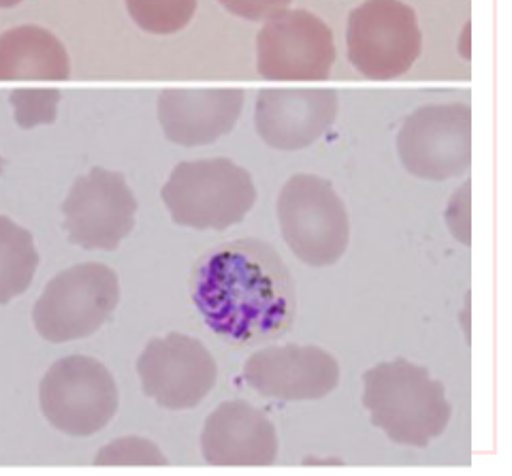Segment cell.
I'll return each instance as SVG.
<instances>
[{"instance_id":"1","label":"cell","mask_w":512,"mask_h":476,"mask_svg":"<svg viewBox=\"0 0 512 476\" xmlns=\"http://www.w3.org/2000/svg\"><path fill=\"white\" fill-rule=\"evenodd\" d=\"M190 291L205 325L233 344L276 340L295 321L291 272L278 250L256 237L207 250L192 269Z\"/></svg>"},{"instance_id":"2","label":"cell","mask_w":512,"mask_h":476,"mask_svg":"<svg viewBox=\"0 0 512 476\" xmlns=\"http://www.w3.org/2000/svg\"><path fill=\"white\" fill-rule=\"evenodd\" d=\"M363 406L395 444L425 449L442 436L453 415L446 389L408 359L378 363L363 374Z\"/></svg>"},{"instance_id":"3","label":"cell","mask_w":512,"mask_h":476,"mask_svg":"<svg viewBox=\"0 0 512 476\" xmlns=\"http://www.w3.org/2000/svg\"><path fill=\"white\" fill-rule=\"evenodd\" d=\"M175 225L195 231H227L256 203L252 176L229 158L180 163L160 190Z\"/></svg>"},{"instance_id":"4","label":"cell","mask_w":512,"mask_h":476,"mask_svg":"<svg viewBox=\"0 0 512 476\" xmlns=\"http://www.w3.org/2000/svg\"><path fill=\"white\" fill-rule=\"evenodd\" d=\"M278 220L284 242L312 267L338 263L348 248L350 220L331 182L299 173L282 188Z\"/></svg>"},{"instance_id":"5","label":"cell","mask_w":512,"mask_h":476,"mask_svg":"<svg viewBox=\"0 0 512 476\" xmlns=\"http://www.w3.org/2000/svg\"><path fill=\"white\" fill-rule=\"evenodd\" d=\"M120 301L118 276L103 263H82L60 272L32 310L39 336L52 344L92 336Z\"/></svg>"},{"instance_id":"6","label":"cell","mask_w":512,"mask_h":476,"mask_svg":"<svg viewBox=\"0 0 512 476\" xmlns=\"http://www.w3.org/2000/svg\"><path fill=\"white\" fill-rule=\"evenodd\" d=\"M348 60L376 82L402 77L423 52V33L402 0H365L348 15Z\"/></svg>"},{"instance_id":"7","label":"cell","mask_w":512,"mask_h":476,"mask_svg":"<svg viewBox=\"0 0 512 476\" xmlns=\"http://www.w3.org/2000/svg\"><path fill=\"white\" fill-rule=\"evenodd\" d=\"M41 410L58 432L86 438L114 419L118 387L111 372L86 355H71L47 370L39 389Z\"/></svg>"},{"instance_id":"8","label":"cell","mask_w":512,"mask_h":476,"mask_svg":"<svg viewBox=\"0 0 512 476\" xmlns=\"http://www.w3.org/2000/svg\"><path fill=\"white\" fill-rule=\"evenodd\" d=\"M397 152L412 176L444 182L461 176L472 163V109L466 103L427 105L406 118Z\"/></svg>"},{"instance_id":"9","label":"cell","mask_w":512,"mask_h":476,"mask_svg":"<svg viewBox=\"0 0 512 476\" xmlns=\"http://www.w3.org/2000/svg\"><path fill=\"white\" fill-rule=\"evenodd\" d=\"M259 73L267 82H325L335 62L331 28L314 13L280 11L256 41Z\"/></svg>"},{"instance_id":"10","label":"cell","mask_w":512,"mask_h":476,"mask_svg":"<svg viewBox=\"0 0 512 476\" xmlns=\"http://www.w3.org/2000/svg\"><path fill=\"white\" fill-rule=\"evenodd\" d=\"M137 199L122 173L94 167L62 203L64 231L86 250H116L135 227Z\"/></svg>"},{"instance_id":"11","label":"cell","mask_w":512,"mask_h":476,"mask_svg":"<svg viewBox=\"0 0 512 476\" xmlns=\"http://www.w3.org/2000/svg\"><path fill=\"white\" fill-rule=\"evenodd\" d=\"M143 393L167 410H190L212 393L218 366L212 353L186 333L154 338L137 359Z\"/></svg>"},{"instance_id":"12","label":"cell","mask_w":512,"mask_h":476,"mask_svg":"<svg viewBox=\"0 0 512 476\" xmlns=\"http://www.w3.org/2000/svg\"><path fill=\"white\" fill-rule=\"evenodd\" d=\"M244 380L263 398L310 402L335 391L340 385V366L318 346H269L246 361Z\"/></svg>"},{"instance_id":"13","label":"cell","mask_w":512,"mask_h":476,"mask_svg":"<svg viewBox=\"0 0 512 476\" xmlns=\"http://www.w3.org/2000/svg\"><path fill=\"white\" fill-rule=\"evenodd\" d=\"M338 92L316 88L263 90L256 99V131L267 146L295 152L312 146L338 118Z\"/></svg>"},{"instance_id":"14","label":"cell","mask_w":512,"mask_h":476,"mask_svg":"<svg viewBox=\"0 0 512 476\" xmlns=\"http://www.w3.org/2000/svg\"><path fill=\"white\" fill-rule=\"evenodd\" d=\"M201 455L210 466H271L278 457L276 427L244 400L224 402L205 419Z\"/></svg>"},{"instance_id":"15","label":"cell","mask_w":512,"mask_h":476,"mask_svg":"<svg viewBox=\"0 0 512 476\" xmlns=\"http://www.w3.org/2000/svg\"><path fill=\"white\" fill-rule=\"evenodd\" d=\"M244 90H163L158 97V122L171 144L210 146L233 131L244 109Z\"/></svg>"},{"instance_id":"16","label":"cell","mask_w":512,"mask_h":476,"mask_svg":"<svg viewBox=\"0 0 512 476\" xmlns=\"http://www.w3.org/2000/svg\"><path fill=\"white\" fill-rule=\"evenodd\" d=\"M69 75V54L50 30L18 26L0 35V82H64Z\"/></svg>"},{"instance_id":"17","label":"cell","mask_w":512,"mask_h":476,"mask_svg":"<svg viewBox=\"0 0 512 476\" xmlns=\"http://www.w3.org/2000/svg\"><path fill=\"white\" fill-rule=\"evenodd\" d=\"M39 265V255L32 235L0 216V304L28 291Z\"/></svg>"},{"instance_id":"18","label":"cell","mask_w":512,"mask_h":476,"mask_svg":"<svg viewBox=\"0 0 512 476\" xmlns=\"http://www.w3.org/2000/svg\"><path fill=\"white\" fill-rule=\"evenodd\" d=\"M133 22L150 35H175L197 11V0H126Z\"/></svg>"},{"instance_id":"19","label":"cell","mask_w":512,"mask_h":476,"mask_svg":"<svg viewBox=\"0 0 512 476\" xmlns=\"http://www.w3.org/2000/svg\"><path fill=\"white\" fill-rule=\"evenodd\" d=\"M96 466H167V457L160 453L154 442L126 436L109 442L94 459Z\"/></svg>"},{"instance_id":"20","label":"cell","mask_w":512,"mask_h":476,"mask_svg":"<svg viewBox=\"0 0 512 476\" xmlns=\"http://www.w3.org/2000/svg\"><path fill=\"white\" fill-rule=\"evenodd\" d=\"M60 101L58 90H18L11 94L15 120L22 129L56 120V107Z\"/></svg>"},{"instance_id":"21","label":"cell","mask_w":512,"mask_h":476,"mask_svg":"<svg viewBox=\"0 0 512 476\" xmlns=\"http://www.w3.org/2000/svg\"><path fill=\"white\" fill-rule=\"evenodd\" d=\"M218 3L229 13L237 15V18H244L248 22H261L269 20L271 15L280 11H286V7L293 0H218Z\"/></svg>"},{"instance_id":"22","label":"cell","mask_w":512,"mask_h":476,"mask_svg":"<svg viewBox=\"0 0 512 476\" xmlns=\"http://www.w3.org/2000/svg\"><path fill=\"white\" fill-rule=\"evenodd\" d=\"M20 3H22V0H0V9H9V7H15Z\"/></svg>"}]
</instances>
